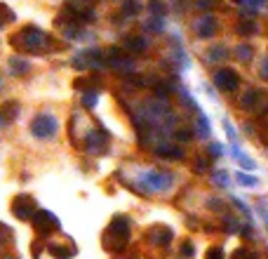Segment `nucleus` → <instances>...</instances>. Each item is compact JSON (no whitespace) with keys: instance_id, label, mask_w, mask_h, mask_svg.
I'll list each match as a JSON object with an SVG mask.
<instances>
[{"instance_id":"nucleus-1","label":"nucleus","mask_w":268,"mask_h":259,"mask_svg":"<svg viewBox=\"0 0 268 259\" xmlns=\"http://www.w3.org/2000/svg\"><path fill=\"white\" fill-rule=\"evenodd\" d=\"M10 42H12L14 50H19V52H45L52 45V38L47 33H42L40 28L26 26L21 28L17 36H12Z\"/></svg>"},{"instance_id":"nucleus-2","label":"nucleus","mask_w":268,"mask_h":259,"mask_svg":"<svg viewBox=\"0 0 268 259\" xmlns=\"http://www.w3.org/2000/svg\"><path fill=\"white\" fill-rule=\"evenodd\" d=\"M127 243H130V219L115 217L104 233V245L111 252H122L127 247Z\"/></svg>"},{"instance_id":"nucleus-3","label":"nucleus","mask_w":268,"mask_h":259,"mask_svg":"<svg viewBox=\"0 0 268 259\" xmlns=\"http://www.w3.org/2000/svg\"><path fill=\"white\" fill-rule=\"evenodd\" d=\"M238 104H240L242 111H247L252 116H259V118L268 116V95L264 90H259V87H247L240 95Z\"/></svg>"},{"instance_id":"nucleus-4","label":"nucleus","mask_w":268,"mask_h":259,"mask_svg":"<svg viewBox=\"0 0 268 259\" xmlns=\"http://www.w3.org/2000/svg\"><path fill=\"white\" fill-rule=\"evenodd\" d=\"M214 85L221 90V92H235L240 87V76L235 68H216L214 71Z\"/></svg>"},{"instance_id":"nucleus-5","label":"nucleus","mask_w":268,"mask_h":259,"mask_svg":"<svg viewBox=\"0 0 268 259\" xmlns=\"http://www.w3.org/2000/svg\"><path fill=\"white\" fill-rule=\"evenodd\" d=\"M31 132L38 137V139H47V137H52L57 132V120H54V116L50 113H40V116H36L33 120H31Z\"/></svg>"},{"instance_id":"nucleus-6","label":"nucleus","mask_w":268,"mask_h":259,"mask_svg":"<svg viewBox=\"0 0 268 259\" xmlns=\"http://www.w3.org/2000/svg\"><path fill=\"white\" fill-rule=\"evenodd\" d=\"M31 221H33V229L40 233V236H47V233H52L59 229V219L54 217L52 212H47V210H38V212L31 217Z\"/></svg>"},{"instance_id":"nucleus-7","label":"nucleus","mask_w":268,"mask_h":259,"mask_svg":"<svg viewBox=\"0 0 268 259\" xmlns=\"http://www.w3.org/2000/svg\"><path fill=\"white\" fill-rule=\"evenodd\" d=\"M33 207H36V203H33L31 196H17L12 200V212L17 219H31L33 217Z\"/></svg>"},{"instance_id":"nucleus-8","label":"nucleus","mask_w":268,"mask_h":259,"mask_svg":"<svg viewBox=\"0 0 268 259\" xmlns=\"http://www.w3.org/2000/svg\"><path fill=\"white\" fill-rule=\"evenodd\" d=\"M146 238L153 245H170L172 243V229H167L165 224H155L146 231Z\"/></svg>"},{"instance_id":"nucleus-9","label":"nucleus","mask_w":268,"mask_h":259,"mask_svg":"<svg viewBox=\"0 0 268 259\" xmlns=\"http://www.w3.org/2000/svg\"><path fill=\"white\" fill-rule=\"evenodd\" d=\"M195 36L198 38H212L216 31H219V24H216V19L212 17V14H205V17H200L198 21H195Z\"/></svg>"},{"instance_id":"nucleus-10","label":"nucleus","mask_w":268,"mask_h":259,"mask_svg":"<svg viewBox=\"0 0 268 259\" xmlns=\"http://www.w3.org/2000/svg\"><path fill=\"white\" fill-rule=\"evenodd\" d=\"M233 55H235V59H238L240 64H249V61L254 59V47H252V45H238Z\"/></svg>"},{"instance_id":"nucleus-11","label":"nucleus","mask_w":268,"mask_h":259,"mask_svg":"<svg viewBox=\"0 0 268 259\" xmlns=\"http://www.w3.org/2000/svg\"><path fill=\"white\" fill-rule=\"evenodd\" d=\"M235 33L238 36H254V33H259V26H256L252 19H240L238 26H235Z\"/></svg>"},{"instance_id":"nucleus-12","label":"nucleus","mask_w":268,"mask_h":259,"mask_svg":"<svg viewBox=\"0 0 268 259\" xmlns=\"http://www.w3.org/2000/svg\"><path fill=\"white\" fill-rule=\"evenodd\" d=\"M221 224H224V231H226V233H240L242 231L240 219L233 217V215H226V217L221 219Z\"/></svg>"},{"instance_id":"nucleus-13","label":"nucleus","mask_w":268,"mask_h":259,"mask_svg":"<svg viewBox=\"0 0 268 259\" xmlns=\"http://www.w3.org/2000/svg\"><path fill=\"white\" fill-rule=\"evenodd\" d=\"M47 250H50V255L57 259H71V255L76 252L71 245H50Z\"/></svg>"},{"instance_id":"nucleus-14","label":"nucleus","mask_w":268,"mask_h":259,"mask_svg":"<svg viewBox=\"0 0 268 259\" xmlns=\"http://www.w3.org/2000/svg\"><path fill=\"white\" fill-rule=\"evenodd\" d=\"M17 106H19L17 101H7V104H2V106H0V116L5 118V123H10V120L17 118V111H19Z\"/></svg>"},{"instance_id":"nucleus-15","label":"nucleus","mask_w":268,"mask_h":259,"mask_svg":"<svg viewBox=\"0 0 268 259\" xmlns=\"http://www.w3.org/2000/svg\"><path fill=\"white\" fill-rule=\"evenodd\" d=\"M228 57V50L224 45H214V47H210V52H207V59L210 61H224Z\"/></svg>"},{"instance_id":"nucleus-16","label":"nucleus","mask_w":268,"mask_h":259,"mask_svg":"<svg viewBox=\"0 0 268 259\" xmlns=\"http://www.w3.org/2000/svg\"><path fill=\"white\" fill-rule=\"evenodd\" d=\"M158 156H165V158H176V160H181V158H184V151L176 149V146H160V149H158Z\"/></svg>"},{"instance_id":"nucleus-17","label":"nucleus","mask_w":268,"mask_h":259,"mask_svg":"<svg viewBox=\"0 0 268 259\" xmlns=\"http://www.w3.org/2000/svg\"><path fill=\"white\" fill-rule=\"evenodd\" d=\"M230 259H259V255H256L254 250H249V247H235Z\"/></svg>"},{"instance_id":"nucleus-18","label":"nucleus","mask_w":268,"mask_h":259,"mask_svg":"<svg viewBox=\"0 0 268 259\" xmlns=\"http://www.w3.org/2000/svg\"><path fill=\"white\" fill-rule=\"evenodd\" d=\"M10 71L14 76H24L28 71V61H24V59H10Z\"/></svg>"},{"instance_id":"nucleus-19","label":"nucleus","mask_w":268,"mask_h":259,"mask_svg":"<svg viewBox=\"0 0 268 259\" xmlns=\"http://www.w3.org/2000/svg\"><path fill=\"white\" fill-rule=\"evenodd\" d=\"M125 45H127L132 52H136V55H139V52H144V50L148 47V42L144 40V38H127V42H125Z\"/></svg>"},{"instance_id":"nucleus-20","label":"nucleus","mask_w":268,"mask_h":259,"mask_svg":"<svg viewBox=\"0 0 268 259\" xmlns=\"http://www.w3.org/2000/svg\"><path fill=\"white\" fill-rule=\"evenodd\" d=\"M238 181H240L242 186H247V189H254L256 184H259V179L254 175H247V172H238Z\"/></svg>"},{"instance_id":"nucleus-21","label":"nucleus","mask_w":268,"mask_h":259,"mask_svg":"<svg viewBox=\"0 0 268 259\" xmlns=\"http://www.w3.org/2000/svg\"><path fill=\"white\" fill-rule=\"evenodd\" d=\"M205 259H226V255H224V247H221V245H212L207 252H205Z\"/></svg>"},{"instance_id":"nucleus-22","label":"nucleus","mask_w":268,"mask_h":259,"mask_svg":"<svg viewBox=\"0 0 268 259\" xmlns=\"http://www.w3.org/2000/svg\"><path fill=\"white\" fill-rule=\"evenodd\" d=\"M210 163H212L210 158L198 156V158H195V172H198V175H200V172H207V170H210Z\"/></svg>"},{"instance_id":"nucleus-23","label":"nucleus","mask_w":268,"mask_h":259,"mask_svg":"<svg viewBox=\"0 0 268 259\" xmlns=\"http://www.w3.org/2000/svg\"><path fill=\"white\" fill-rule=\"evenodd\" d=\"M12 19H14V14L10 12V7L0 2V26H2V24H7V21H12Z\"/></svg>"},{"instance_id":"nucleus-24","label":"nucleus","mask_w":268,"mask_h":259,"mask_svg":"<svg viewBox=\"0 0 268 259\" xmlns=\"http://www.w3.org/2000/svg\"><path fill=\"white\" fill-rule=\"evenodd\" d=\"M235 156H238V160H240V165L245 167V170H254V167H256L254 160H252V158H247V156H242L240 151H235Z\"/></svg>"},{"instance_id":"nucleus-25","label":"nucleus","mask_w":268,"mask_h":259,"mask_svg":"<svg viewBox=\"0 0 268 259\" xmlns=\"http://www.w3.org/2000/svg\"><path fill=\"white\" fill-rule=\"evenodd\" d=\"M259 78L264 82H268V55L261 59V64H259Z\"/></svg>"},{"instance_id":"nucleus-26","label":"nucleus","mask_w":268,"mask_h":259,"mask_svg":"<svg viewBox=\"0 0 268 259\" xmlns=\"http://www.w3.org/2000/svg\"><path fill=\"white\" fill-rule=\"evenodd\" d=\"M10 238H12V231H10L5 224H0V245H7Z\"/></svg>"},{"instance_id":"nucleus-27","label":"nucleus","mask_w":268,"mask_h":259,"mask_svg":"<svg viewBox=\"0 0 268 259\" xmlns=\"http://www.w3.org/2000/svg\"><path fill=\"white\" fill-rule=\"evenodd\" d=\"M195 255V247H193V243L191 240H186L184 245H181V257H186V259H191Z\"/></svg>"},{"instance_id":"nucleus-28","label":"nucleus","mask_w":268,"mask_h":259,"mask_svg":"<svg viewBox=\"0 0 268 259\" xmlns=\"http://www.w3.org/2000/svg\"><path fill=\"white\" fill-rule=\"evenodd\" d=\"M139 7H141V5H139L136 0H127V2H125V14H136Z\"/></svg>"},{"instance_id":"nucleus-29","label":"nucleus","mask_w":268,"mask_h":259,"mask_svg":"<svg viewBox=\"0 0 268 259\" xmlns=\"http://www.w3.org/2000/svg\"><path fill=\"white\" fill-rule=\"evenodd\" d=\"M198 132H200L202 137L210 135V127H207V118H205V116H200V118H198Z\"/></svg>"},{"instance_id":"nucleus-30","label":"nucleus","mask_w":268,"mask_h":259,"mask_svg":"<svg viewBox=\"0 0 268 259\" xmlns=\"http://www.w3.org/2000/svg\"><path fill=\"white\" fill-rule=\"evenodd\" d=\"M148 10H153V14H165V5L160 0H153V2H148Z\"/></svg>"},{"instance_id":"nucleus-31","label":"nucleus","mask_w":268,"mask_h":259,"mask_svg":"<svg viewBox=\"0 0 268 259\" xmlns=\"http://www.w3.org/2000/svg\"><path fill=\"white\" fill-rule=\"evenodd\" d=\"M212 179H214V184H219V186H226V184H228V175H226V172H214V177H212Z\"/></svg>"},{"instance_id":"nucleus-32","label":"nucleus","mask_w":268,"mask_h":259,"mask_svg":"<svg viewBox=\"0 0 268 259\" xmlns=\"http://www.w3.org/2000/svg\"><path fill=\"white\" fill-rule=\"evenodd\" d=\"M242 236H245V240H254V231H252V226H242Z\"/></svg>"},{"instance_id":"nucleus-33","label":"nucleus","mask_w":268,"mask_h":259,"mask_svg":"<svg viewBox=\"0 0 268 259\" xmlns=\"http://www.w3.org/2000/svg\"><path fill=\"white\" fill-rule=\"evenodd\" d=\"M259 212H261V217H264V221H266V229H268V207H266V203H259Z\"/></svg>"},{"instance_id":"nucleus-34","label":"nucleus","mask_w":268,"mask_h":259,"mask_svg":"<svg viewBox=\"0 0 268 259\" xmlns=\"http://www.w3.org/2000/svg\"><path fill=\"white\" fill-rule=\"evenodd\" d=\"M191 132H188V130H179V132H176V139H181V141H188V139H191Z\"/></svg>"},{"instance_id":"nucleus-35","label":"nucleus","mask_w":268,"mask_h":259,"mask_svg":"<svg viewBox=\"0 0 268 259\" xmlns=\"http://www.w3.org/2000/svg\"><path fill=\"white\" fill-rule=\"evenodd\" d=\"M210 153H212L214 158H219V156H221V146H219V144H210Z\"/></svg>"},{"instance_id":"nucleus-36","label":"nucleus","mask_w":268,"mask_h":259,"mask_svg":"<svg viewBox=\"0 0 268 259\" xmlns=\"http://www.w3.org/2000/svg\"><path fill=\"white\" fill-rule=\"evenodd\" d=\"M96 101V95H85V106H92Z\"/></svg>"},{"instance_id":"nucleus-37","label":"nucleus","mask_w":268,"mask_h":259,"mask_svg":"<svg viewBox=\"0 0 268 259\" xmlns=\"http://www.w3.org/2000/svg\"><path fill=\"white\" fill-rule=\"evenodd\" d=\"M261 139L268 144V125H264V132H261Z\"/></svg>"},{"instance_id":"nucleus-38","label":"nucleus","mask_w":268,"mask_h":259,"mask_svg":"<svg viewBox=\"0 0 268 259\" xmlns=\"http://www.w3.org/2000/svg\"><path fill=\"white\" fill-rule=\"evenodd\" d=\"M5 125H7V123H5V118H2V116H0V130H2V127H5Z\"/></svg>"},{"instance_id":"nucleus-39","label":"nucleus","mask_w":268,"mask_h":259,"mask_svg":"<svg viewBox=\"0 0 268 259\" xmlns=\"http://www.w3.org/2000/svg\"><path fill=\"white\" fill-rule=\"evenodd\" d=\"M0 85H2V80H0Z\"/></svg>"}]
</instances>
